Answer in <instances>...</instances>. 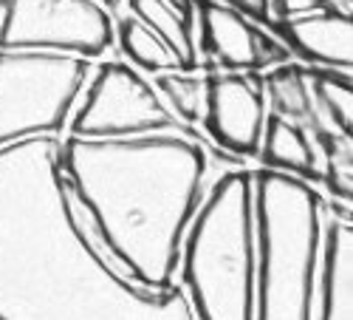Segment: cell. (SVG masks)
Returning <instances> with one entry per match:
<instances>
[{"label":"cell","mask_w":353,"mask_h":320,"mask_svg":"<svg viewBox=\"0 0 353 320\" xmlns=\"http://www.w3.org/2000/svg\"><path fill=\"white\" fill-rule=\"evenodd\" d=\"M113 40V17L99 0H6L0 51H46L94 60Z\"/></svg>","instance_id":"5b68a950"},{"label":"cell","mask_w":353,"mask_h":320,"mask_svg":"<svg viewBox=\"0 0 353 320\" xmlns=\"http://www.w3.org/2000/svg\"><path fill=\"white\" fill-rule=\"evenodd\" d=\"M192 15L201 26V40L215 63L226 71H257V32L249 17L221 0H198Z\"/></svg>","instance_id":"30bf717a"},{"label":"cell","mask_w":353,"mask_h":320,"mask_svg":"<svg viewBox=\"0 0 353 320\" xmlns=\"http://www.w3.org/2000/svg\"><path fill=\"white\" fill-rule=\"evenodd\" d=\"M254 176L257 289L254 320H314L325 210L305 179L280 170Z\"/></svg>","instance_id":"3957f363"},{"label":"cell","mask_w":353,"mask_h":320,"mask_svg":"<svg viewBox=\"0 0 353 320\" xmlns=\"http://www.w3.org/2000/svg\"><path fill=\"white\" fill-rule=\"evenodd\" d=\"M159 94L175 120L192 128L207 113V77H192L190 71H167L159 77Z\"/></svg>","instance_id":"9a60e30c"},{"label":"cell","mask_w":353,"mask_h":320,"mask_svg":"<svg viewBox=\"0 0 353 320\" xmlns=\"http://www.w3.org/2000/svg\"><path fill=\"white\" fill-rule=\"evenodd\" d=\"M88 60L46 51H0V148L57 136L88 79Z\"/></svg>","instance_id":"277c9868"},{"label":"cell","mask_w":353,"mask_h":320,"mask_svg":"<svg viewBox=\"0 0 353 320\" xmlns=\"http://www.w3.org/2000/svg\"><path fill=\"white\" fill-rule=\"evenodd\" d=\"M99 3H102V6L108 9V6H113V3H116V0H99Z\"/></svg>","instance_id":"e0dca14e"},{"label":"cell","mask_w":353,"mask_h":320,"mask_svg":"<svg viewBox=\"0 0 353 320\" xmlns=\"http://www.w3.org/2000/svg\"><path fill=\"white\" fill-rule=\"evenodd\" d=\"M116 37H119L122 51L130 57V60L139 68H144V71H156V74L184 71L181 68V60L172 54V48L153 32V28H147L133 15L119 23V32H116Z\"/></svg>","instance_id":"4fadbf2b"},{"label":"cell","mask_w":353,"mask_h":320,"mask_svg":"<svg viewBox=\"0 0 353 320\" xmlns=\"http://www.w3.org/2000/svg\"><path fill=\"white\" fill-rule=\"evenodd\" d=\"M60 167L122 270L141 286H172L207 176L198 136H68Z\"/></svg>","instance_id":"6da1fadb"},{"label":"cell","mask_w":353,"mask_h":320,"mask_svg":"<svg viewBox=\"0 0 353 320\" xmlns=\"http://www.w3.org/2000/svg\"><path fill=\"white\" fill-rule=\"evenodd\" d=\"M353 229L347 216H325L316 275L314 320H350L353 303Z\"/></svg>","instance_id":"9c48e42d"},{"label":"cell","mask_w":353,"mask_h":320,"mask_svg":"<svg viewBox=\"0 0 353 320\" xmlns=\"http://www.w3.org/2000/svg\"><path fill=\"white\" fill-rule=\"evenodd\" d=\"M266 120L263 79L254 71H218L207 77L203 122L218 148L232 156H257Z\"/></svg>","instance_id":"52a82bcc"},{"label":"cell","mask_w":353,"mask_h":320,"mask_svg":"<svg viewBox=\"0 0 353 320\" xmlns=\"http://www.w3.org/2000/svg\"><path fill=\"white\" fill-rule=\"evenodd\" d=\"M3 17H6V0H0V28H3Z\"/></svg>","instance_id":"2e32d148"},{"label":"cell","mask_w":353,"mask_h":320,"mask_svg":"<svg viewBox=\"0 0 353 320\" xmlns=\"http://www.w3.org/2000/svg\"><path fill=\"white\" fill-rule=\"evenodd\" d=\"M130 12L136 20H141L147 28H153V32L172 48V54L181 60L184 71L195 68L198 57H195V40H192V28H190L192 12L175 9L172 3H167V0H130Z\"/></svg>","instance_id":"7c38bea8"},{"label":"cell","mask_w":353,"mask_h":320,"mask_svg":"<svg viewBox=\"0 0 353 320\" xmlns=\"http://www.w3.org/2000/svg\"><path fill=\"white\" fill-rule=\"evenodd\" d=\"M153 133L198 136L175 120L153 85L125 63H108L97 74L85 102L71 113V136L79 139H133Z\"/></svg>","instance_id":"8992f818"},{"label":"cell","mask_w":353,"mask_h":320,"mask_svg":"<svg viewBox=\"0 0 353 320\" xmlns=\"http://www.w3.org/2000/svg\"><path fill=\"white\" fill-rule=\"evenodd\" d=\"M263 94L272 100L277 116H285V120L297 125L311 122V94H308L305 68L297 66L274 68L263 79Z\"/></svg>","instance_id":"5bb4252c"},{"label":"cell","mask_w":353,"mask_h":320,"mask_svg":"<svg viewBox=\"0 0 353 320\" xmlns=\"http://www.w3.org/2000/svg\"><path fill=\"white\" fill-rule=\"evenodd\" d=\"M257 153L263 156V164L269 170H280L305 182L325 179L328 144L319 136H311L305 125L291 122L285 116L274 113L266 120Z\"/></svg>","instance_id":"8fae6325"},{"label":"cell","mask_w":353,"mask_h":320,"mask_svg":"<svg viewBox=\"0 0 353 320\" xmlns=\"http://www.w3.org/2000/svg\"><path fill=\"white\" fill-rule=\"evenodd\" d=\"M181 275L198 320H254V176L229 170L195 210L181 244Z\"/></svg>","instance_id":"7a4b0ae2"},{"label":"cell","mask_w":353,"mask_h":320,"mask_svg":"<svg viewBox=\"0 0 353 320\" xmlns=\"http://www.w3.org/2000/svg\"><path fill=\"white\" fill-rule=\"evenodd\" d=\"M283 43L311 68L350 74L353 68V17L314 12L274 23Z\"/></svg>","instance_id":"ba28073f"}]
</instances>
